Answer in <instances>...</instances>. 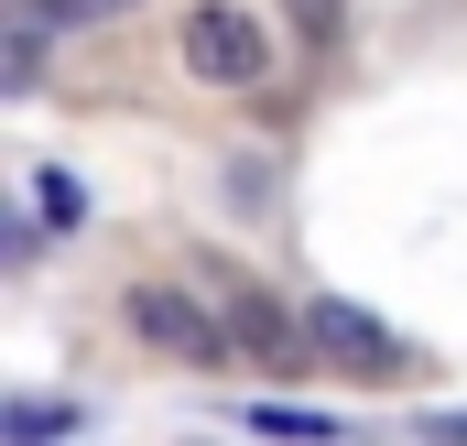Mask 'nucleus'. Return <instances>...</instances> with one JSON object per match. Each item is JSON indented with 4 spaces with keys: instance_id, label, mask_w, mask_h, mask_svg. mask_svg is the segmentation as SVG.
Wrapping results in <instances>:
<instances>
[{
    "instance_id": "nucleus-1",
    "label": "nucleus",
    "mask_w": 467,
    "mask_h": 446,
    "mask_svg": "<svg viewBox=\"0 0 467 446\" xmlns=\"http://www.w3.org/2000/svg\"><path fill=\"white\" fill-rule=\"evenodd\" d=\"M185 77H207V88H261V77H272V33H261V11L196 0V11H185Z\"/></svg>"
},
{
    "instance_id": "nucleus-2",
    "label": "nucleus",
    "mask_w": 467,
    "mask_h": 446,
    "mask_svg": "<svg viewBox=\"0 0 467 446\" xmlns=\"http://www.w3.org/2000/svg\"><path fill=\"white\" fill-rule=\"evenodd\" d=\"M130 327L152 337V348H174V359H229L239 337L196 305V294H174V283H130Z\"/></svg>"
},
{
    "instance_id": "nucleus-3",
    "label": "nucleus",
    "mask_w": 467,
    "mask_h": 446,
    "mask_svg": "<svg viewBox=\"0 0 467 446\" xmlns=\"http://www.w3.org/2000/svg\"><path fill=\"white\" fill-rule=\"evenodd\" d=\"M305 337H316V359H337V370H358V381H391V370H402L391 327H380L369 305H337V294H327V305L305 316Z\"/></svg>"
},
{
    "instance_id": "nucleus-4",
    "label": "nucleus",
    "mask_w": 467,
    "mask_h": 446,
    "mask_svg": "<svg viewBox=\"0 0 467 446\" xmlns=\"http://www.w3.org/2000/svg\"><path fill=\"white\" fill-rule=\"evenodd\" d=\"M229 337L261 359V370H294V359H305V337H294V316H283L272 294H239V305H229Z\"/></svg>"
},
{
    "instance_id": "nucleus-5",
    "label": "nucleus",
    "mask_w": 467,
    "mask_h": 446,
    "mask_svg": "<svg viewBox=\"0 0 467 446\" xmlns=\"http://www.w3.org/2000/svg\"><path fill=\"white\" fill-rule=\"evenodd\" d=\"M66 425H88V414H77V403H44V392H22V403L0 414V436H11V446H55Z\"/></svg>"
},
{
    "instance_id": "nucleus-6",
    "label": "nucleus",
    "mask_w": 467,
    "mask_h": 446,
    "mask_svg": "<svg viewBox=\"0 0 467 446\" xmlns=\"http://www.w3.org/2000/svg\"><path fill=\"white\" fill-rule=\"evenodd\" d=\"M250 425H261L272 446H327V436H337V425H327L316 403H250Z\"/></svg>"
},
{
    "instance_id": "nucleus-7",
    "label": "nucleus",
    "mask_w": 467,
    "mask_h": 446,
    "mask_svg": "<svg viewBox=\"0 0 467 446\" xmlns=\"http://www.w3.org/2000/svg\"><path fill=\"white\" fill-rule=\"evenodd\" d=\"M109 11H130V0H33V22H109Z\"/></svg>"
},
{
    "instance_id": "nucleus-8",
    "label": "nucleus",
    "mask_w": 467,
    "mask_h": 446,
    "mask_svg": "<svg viewBox=\"0 0 467 446\" xmlns=\"http://www.w3.org/2000/svg\"><path fill=\"white\" fill-rule=\"evenodd\" d=\"M305 11V33H337V0H294Z\"/></svg>"
},
{
    "instance_id": "nucleus-9",
    "label": "nucleus",
    "mask_w": 467,
    "mask_h": 446,
    "mask_svg": "<svg viewBox=\"0 0 467 446\" xmlns=\"http://www.w3.org/2000/svg\"><path fill=\"white\" fill-rule=\"evenodd\" d=\"M424 436H435V446H467V414H435V425H424Z\"/></svg>"
}]
</instances>
